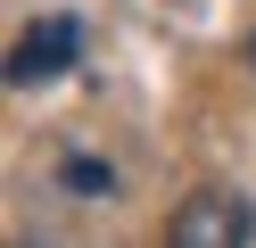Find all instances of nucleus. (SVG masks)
<instances>
[{
	"label": "nucleus",
	"instance_id": "obj_1",
	"mask_svg": "<svg viewBox=\"0 0 256 248\" xmlns=\"http://www.w3.org/2000/svg\"><path fill=\"white\" fill-rule=\"evenodd\" d=\"M174 248H256V198L198 190L182 215H174Z\"/></svg>",
	"mask_w": 256,
	"mask_h": 248
},
{
	"label": "nucleus",
	"instance_id": "obj_2",
	"mask_svg": "<svg viewBox=\"0 0 256 248\" xmlns=\"http://www.w3.org/2000/svg\"><path fill=\"white\" fill-rule=\"evenodd\" d=\"M74 58H83V25H74V17H42V25L17 42V58H8V83H17V91H34V83H58Z\"/></svg>",
	"mask_w": 256,
	"mask_h": 248
},
{
	"label": "nucleus",
	"instance_id": "obj_3",
	"mask_svg": "<svg viewBox=\"0 0 256 248\" xmlns=\"http://www.w3.org/2000/svg\"><path fill=\"white\" fill-rule=\"evenodd\" d=\"M66 190H116V174L100 157H66Z\"/></svg>",
	"mask_w": 256,
	"mask_h": 248
}]
</instances>
